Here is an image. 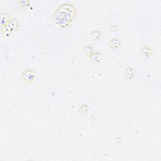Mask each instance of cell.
I'll use <instances>...</instances> for the list:
<instances>
[{"label": "cell", "instance_id": "7a4b0ae2", "mask_svg": "<svg viewBox=\"0 0 161 161\" xmlns=\"http://www.w3.org/2000/svg\"><path fill=\"white\" fill-rule=\"evenodd\" d=\"M20 78L26 84L30 85L35 82L37 74L32 69H26L21 72Z\"/></svg>", "mask_w": 161, "mask_h": 161}, {"label": "cell", "instance_id": "30bf717a", "mask_svg": "<svg viewBox=\"0 0 161 161\" xmlns=\"http://www.w3.org/2000/svg\"><path fill=\"white\" fill-rule=\"evenodd\" d=\"M10 18L8 17V15H7L6 14H2L1 15V28L6 27L8 25Z\"/></svg>", "mask_w": 161, "mask_h": 161}, {"label": "cell", "instance_id": "3957f363", "mask_svg": "<svg viewBox=\"0 0 161 161\" xmlns=\"http://www.w3.org/2000/svg\"><path fill=\"white\" fill-rule=\"evenodd\" d=\"M135 77V71L133 67H128L124 71V78L128 81H132Z\"/></svg>", "mask_w": 161, "mask_h": 161}, {"label": "cell", "instance_id": "8fae6325", "mask_svg": "<svg viewBox=\"0 0 161 161\" xmlns=\"http://www.w3.org/2000/svg\"><path fill=\"white\" fill-rule=\"evenodd\" d=\"M101 33L98 31V30H93V31L91 33V39L94 41L98 40L101 38Z\"/></svg>", "mask_w": 161, "mask_h": 161}, {"label": "cell", "instance_id": "9c48e42d", "mask_svg": "<svg viewBox=\"0 0 161 161\" xmlns=\"http://www.w3.org/2000/svg\"><path fill=\"white\" fill-rule=\"evenodd\" d=\"M7 26L10 27V28L13 29V30H16L18 29V28L19 27V22L17 18H10Z\"/></svg>", "mask_w": 161, "mask_h": 161}, {"label": "cell", "instance_id": "5b68a950", "mask_svg": "<svg viewBox=\"0 0 161 161\" xmlns=\"http://www.w3.org/2000/svg\"><path fill=\"white\" fill-rule=\"evenodd\" d=\"M121 40L116 37L112 38L108 42L109 49L111 50H114L120 48L121 47Z\"/></svg>", "mask_w": 161, "mask_h": 161}, {"label": "cell", "instance_id": "277c9868", "mask_svg": "<svg viewBox=\"0 0 161 161\" xmlns=\"http://www.w3.org/2000/svg\"><path fill=\"white\" fill-rule=\"evenodd\" d=\"M153 50L149 46H144L140 51V57L143 59H147L152 55Z\"/></svg>", "mask_w": 161, "mask_h": 161}, {"label": "cell", "instance_id": "52a82bcc", "mask_svg": "<svg viewBox=\"0 0 161 161\" xmlns=\"http://www.w3.org/2000/svg\"><path fill=\"white\" fill-rule=\"evenodd\" d=\"M83 51L87 56L89 57L91 55L93 54V53L95 52V48L93 44L87 43L86 45L84 46Z\"/></svg>", "mask_w": 161, "mask_h": 161}, {"label": "cell", "instance_id": "4fadbf2b", "mask_svg": "<svg viewBox=\"0 0 161 161\" xmlns=\"http://www.w3.org/2000/svg\"><path fill=\"white\" fill-rule=\"evenodd\" d=\"M20 7L22 9H25L27 6H29V2H25V1H23V2H20Z\"/></svg>", "mask_w": 161, "mask_h": 161}, {"label": "cell", "instance_id": "ba28073f", "mask_svg": "<svg viewBox=\"0 0 161 161\" xmlns=\"http://www.w3.org/2000/svg\"><path fill=\"white\" fill-rule=\"evenodd\" d=\"M1 30H2V35L5 38H9V37H10L12 35V34H13V32H14V30H13V29L10 28V27H8V26L1 28Z\"/></svg>", "mask_w": 161, "mask_h": 161}, {"label": "cell", "instance_id": "8992f818", "mask_svg": "<svg viewBox=\"0 0 161 161\" xmlns=\"http://www.w3.org/2000/svg\"><path fill=\"white\" fill-rule=\"evenodd\" d=\"M89 60L91 63L94 64H98L101 61V54L99 52H95L89 57Z\"/></svg>", "mask_w": 161, "mask_h": 161}, {"label": "cell", "instance_id": "6da1fadb", "mask_svg": "<svg viewBox=\"0 0 161 161\" xmlns=\"http://www.w3.org/2000/svg\"><path fill=\"white\" fill-rule=\"evenodd\" d=\"M75 6L69 3L60 5L52 15V20L54 25L60 28H66L72 24L76 17Z\"/></svg>", "mask_w": 161, "mask_h": 161}, {"label": "cell", "instance_id": "7c38bea8", "mask_svg": "<svg viewBox=\"0 0 161 161\" xmlns=\"http://www.w3.org/2000/svg\"><path fill=\"white\" fill-rule=\"evenodd\" d=\"M88 110H89V107L87 105H85V104L82 105L79 108V112L81 114L86 113V112H88Z\"/></svg>", "mask_w": 161, "mask_h": 161}]
</instances>
